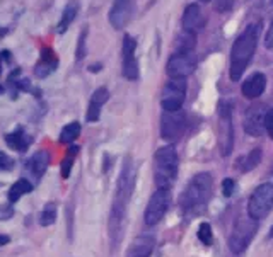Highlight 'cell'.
Masks as SVG:
<instances>
[{
	"label": "cell",
	"mask_w": 273,
	"mask_h": 257,
	"mask_svg": "<svg viewBox=\"0 0 273 257\" xmlns=\"http://www.w3.org/2000/svg\"><path fill=\"white\" fill-rule=\"evenodd\" d=\"M133 182H135L133 162L130 157H127L123 162L122 174H120V179H118L116 196H114V201H113L111 215H109V235H111L113 242H116V240L120 242V239H122L127 206L133 192Z\"/></svg>",
	"instance_id": "obj_1"
},
{
	"label": "cell",
	"mask_w": 273,
	"mask_h": 257,
	"mask_svg": "<svg viewBox=\"0 0 273 257\" xmlns=\"http://www.w3.org/2000/svg\"><path fill=\"white\" fill-rule=\"evenodd\" d=\"M261 23H251L243 29L230 48V61H229V77L232 82H239L244 75L246 68L249 67L251 60L256 53L260 41Z\"/></svg>",
	"instance_id": "obj_2"
},
{
	"label": "cell",
	"mask_w": 273,
	"mask_h": 257,
	"mask_svg": "<svg viewBox=\"0 0 273 257\" xmlns=\"http://www.w3.org/2000/svg\"><path fill=\"white\" fill-rule=\"evenodd\" d=\"M213 189V179L208 172H200L188 182L185 191L181 194L180 204L181 209L188 215H198L202 213L212 198Z\"/></svg>",
	"instance_id": "obj_3"
},
{
	"label": "cell",
	"mask_w": 273,
	"mask_h": 257,
	"mask_svg": "<svg viewBox=\"0 0 273 257\" xmlns=\"http://www.w3.org/2000/svg\"><path fill=\"white\" fill-rule=\"evenodd\" d=\"M178 152L172 145L161 146L154 157V172H155V184L161 189H171L178 177Z\"/></svg>",
	"instance_id": "obj_4"
},
{
	"label": "cell",
	"mask_w": 273,
	"mask_h": 257,
	"mask_svg": "<svg viewBox=\"0 0 273 257\" xmlns=\"http://www.w3.org/2000/svg\"><path fill=\"white\" fill-rule=\"evenodd\" d=\"M256 230H258V222L253 218H239L236 220L232 232L229 235V249L232 254H243L249 247L251 240L255 239Z\"/></svg>",
	"instance_id": "obj_5"
},
{
	"label": "cell",
	"mask_w": 273,
	"mask_h": 257,
	"mask_svg": "<svg viewBox=\"0 0 273 257\" xmlns=\"http://www.w3.org/2000/svg\"><path fill=\"white\" fill-rule=\"evenodd\" d=\"M273 209V182H263L260 184L248 201V217L260 222L265 220Z\"/></svg>",
	"instance_id": "obj_6"
},
{
	"label": "cell",
	"mask_w": 273,
	"mask_h": 257,
	"mask_svg": "<svg viewBox=\"0 0 273 257\" xmlns=\"http://www.w3.org/2000/svg\"><path fill=\"white\" fill-rule=\"evenodd\" d=\"M186 99V78H169L161 92L162 111H178Z\"/></svg>",
	"instance_id": "obj_7"
},
{
	"label": "cell",
	"mask_w": 273,
	"mask_h": 257,
	"mask_svg": "<svg viewBox=\"0 0 273 257\" xmlns=\"http://www.w3.org/2000/svg\"><path fill=\"white\" fill-rule=\"evenodd\" d=\"M219 135L220 150L227 157L234 148V123H232V104L222 101L219 104Z\"/></svg>",
	"instance_id": "obj_8"
},
{
	"label": "cell",
	"mask_w": 273,
	"mask_h": 257,
	"mask_svg": "<svg viewBox=\"0 0 273 257\" xmlns=\"http://www.w3.org/2000/svg\"><path fill=\"white\" fill-rule=\"evenodd\" d=\"M186 130V113L183 109L178 111H162L161 114V138L169 141L180 140Z\"/></svg>",
	"instance_id": "obj_9"
},
{
	"label": "cell",
	"mask_w": 273,
	"mask_h": 257,
	"mask_svg": "<svg viewBox=\"0 0 273 257\" xmlns=\"http://www.w3.org/2000/svg\"><path fill=\"white\" fill-rule=\"evenodd\" d=\"M169 206H171L169 189H161V187H157V191L150 196L149 204H147V208H145V215H144L145 223L149 225V227L157 225L164 218V215L167 213Z\"/></svg>",
	"instance_id": "obj_10"
},
{
	"label": "cell",
	"mask_w": 273,
	"mask_h": 257,
	"mask_svg": "<svg viewBox=\"0 0 273 257\" xmlns=\"http://www.w3.org/2000/svg\"><path fill=\"white\" fill-rule=\"evenodd\" d=\"M195 70H197L195 53H172L166 65V73L169 78H188Z\"/></svg>",
	"instance_id": "obj_11"
},
{
	"label": "cell",
	"mask_w": 273,
	"mask_h": 257,
	"mask_svg": "<svg viewBox=\"0 0 273 257\" xmlns=\"http://www.w3.org/2000/svg\"><path fill=\"white\" fill-rule=\"evenodd\" d=\"M135 10V0H113V5L109 9V24L114 29H125L133 19Z\"/></svg>",
	"instance_id": "obj_12"
},
{
	"label": "cell",
	"mask_w": 273,
	"mask_h": 257,
	"mask_svg": "<svg viewBox=\"0 0 273 257\" xmlns=\"http://www.w3.org/2000/svg\"><path fill=\"white\" fill-rule=\"evenodd\" d=\"M268 108L265 104H253L246 109L243 126L249 136H263L265 135V116Z\"/></svg>",
	"instance_id": "obj_13"
},
{
	"label": "cell",
	"mask_w": 273,
	"mask_h": 257,
	"mask_svg": "<svg viewBox=\"0 0 273 257\" xmlns=\"http://www.w3.org/2000/svg\"><path fill=\"white\" fill-rule=\"evenodd\" d=\"M136 51V39L132 34H125L123 36V46H122V53H123V77L128 80H136L139 78V61L135 56Z\"/></svg>",
	"instance_id": "obj_14"
},
{
	"label": "cell",
	"mask_w": 273,
	"mask_h": 257,
	"mask_svg": "<svg viewBox=\"0 0 273 257\" xmlns=\"http://www.w3.org/2000/svg\"><path fill=\"white\" fill-rule=\"evenodd\" d=\"M266 91V75L261 72H255L246 78L241 85V94L243 97L249 99V101H255L263 96V92Z\"/></svg>",
	"instance_id": "obj_15"
},
{
	"label": "cell",
	"mask_w": 273,
	"mask_h": 257,
	"mask_svg": "<svg viewBox=\"0 0 273 257\" xmlns=\"http://www.w3.org/2000/svg\"><path fill=\"white\" fill-rule=\"evenodd\" d=\"M181 24H183V29L190 31V33L197 34L198 31H202L205 28V24H207V19H205L200 5H198V4H190V5H188V7L185 9V12H183Z\"/></svg>",
	"instance_id": "obj_16"
},
{
	"label": "cell",
	"mask_w": 273,
	"mask_h": 257,
	"mask_svg": "<svg viewBox=\"0 0 273 257\" xmlns=\"http://www.w3.org/2000/svg\"><path fill=\"white\" fill-rule=\"evenodd\" d=\"M56 67H59V60L55 56V51L50 46H43L41 48V58L34 65V75L38 78H46L56 70Z\"/></svg>",
	"instance_id": "obj_17"
},
{
	"label": "cell",
	"mask_w": 273,
	"mask_h": 257,
	"mask_svg": "<svg viewBox=\"0 0 273 257\" xmlns=\"http://www.w3.org/2000/svg\"><path fill=\"white\" fill-rule=\"evenodd\" d=\"M109 99V92L108 89L99 87L92 92L91 101H89V108H87V114H86V121L87 123H94L98 121L99 116H101V108L108 102Z\"/></svg>",
	"instance_id": "obj_18"
},
{
	"label": "cell",
	"mask_w": 273,
	"mask_h": 257,
	"mask_svg": "<svg viewBox=\"0 0 273 257\" xmlns=\"http://www.w3.org/2000/svg\"><path fill=\"white\" fill-rule=\"evenodd\" d=\"M261 159H263V150H261V148H253L251 152H248L246 155L239 157L238 162H236V165H238L239 172L246 174V172L255 170L256 167L260 165Z\"/></svg>",
	"instance_id": "obj_19"
},
{
	"label": "cell",
	"mask_w": 273,
	"mask_h": 257,
	"mask_svg": "<svg viewBox=\"0 0 273 257\" xmlns=\"http://www.w3.org/2000/svg\"><path fill=\"white\" fill-rule=\"evenodd\" d=\"M28 165H29V170H31V174H33V177L41 179L43 174L46 172V169H48V165H50V154L46 150L36 152V154L31 157Z\"/></svg>",
	"instance_id": "obj_20"
},
{
	"label": "cell",
	"mask_w": 273,
	"mask_h": 257,
	"mask_svg": "<svg viewBox=\"0 0 273 257\" xmlns=\"http://www.w3.org/2000/svg\"><path fill=\"white\" fill-rule=\"evenodd\" d=\"M5 143L9 145V148H12L15 152H26L28 146L31 145V138L26 135V131L23 128H17L12 133L5 135Z\"/></svg>",
	"instance_id": "obj_21"
},
{
	"label": "cell",
	"mask_w": 273,
	"mask_h": 257,
	"mask_svg": "<svg viewBox=\"0 0 273 257\" xmlns=\"http://www.w3.org/2000/svg\"><path fill=\"white\" fill-rule=\"evenodd\" d=\"M197 48V34L183 29L174 41V53H193Z\"/></svg>",
	"instance_id": "obj_22"
},
{
	"label": "cell",
	"mask_w": 273,
	"mask_h": 257,
	"mask_svg": "<svg viewBox=\"0 0 273 257\" xmlns=\"http://www.w3.org/2000/svg\"><path fill=\"white\" fill-rule=\"evenodd\" d=\"M31 191H33V184L28 181V179H19L15 181L12 187L9 189V201L10 203H15L19 201L21 198L24 196V194H29Z\"/></svg>",
	"instance_id": "obj_23"
},
{
	"label": "cell",
	"mask_w": 273,
	"mask_h": 257,
	"mask_svg": "<svg viewBox=\"0 0 273 257\" xmlns=\"http://www.w3.org/2000/svg\"><path fill=\"white\" fill-rule=\"evenodd\" d=\"M75 15H77V4L70 2V4H68L67 7L64 9V12H62V19H60L59 26H56V31H59L60 34H64L65 31L68 29V26L73 23Z\"/></svg>",
	"instance_id": "obj_24"
},
{
	"label": "cell",
	"mask_w": 273,
	"mask_h": 257,
	"mask_svg": "<svg viewBox=\"0 0 273 257\" xmlns=\"http://www.w3.org/2000/svg\"><path fill=\"white\" fill-rule=\"evenodd\" d=\"M79 135H81V124L77 121H72L60 131V141L62 143H72L73 140L79 138Z\"/></svg>",
	"instance_id": "obj_25"
},
{
	"label": "cell",
	"mask_w": 273,
	"mask_h": 257,
	"mask_svg": "<svg viewBox=\"0 0 273 257\" xmlns=\"http://www.w3.org/2000/svg\"><path fill=\"white\" fill-rule=\"evenodd\" d=\"M87 34H89L87 28H84L81 31V36H79V39H77V50H75L77 61H82L87 56Z\"/></svg>",
	"instance_id": "obj_26"
},
{
	"label": "cell",
	"mask_w": 273,
	"mask_h": 257,
	"mask_svg": "<svg viewBox=\"0 0 273 257\" xmlns=\"http://www.w3.org/2000/svg\"><path fill=\"white\" fill-rule=\"evenodd\" d=\"M56 220V206L53 203H48L43 209V213H41V218H40V223L43 225V227H48V225H53Z\"/></svg>",
	"instance_id": "obj_27"
},
{
	"label": "cell",
	"mask_w": 273,
	"mask_h": 257,
	"mask_svg": "<svg viewBox=\"0 0 273 257\" xmlns=\"http://www.w3.org/2000/svg\"><path fill=\"white\" fill-rule=\"evenodd\" d=\"M198 239H200V242L203 245H212L213 244V233H212V227H210V223H207V222L200 223V227H198Z\"/></svg>",
	"instance_id": "obj_28"
},
{
	"label": "cell",
	"mask_w": 273,
	"mask_h": 257,
	"mask_svg": "<svg viewBox=\"0 0 273 257\" xmlns=\"http://www.w3.org/2000/svg\"><path fill=\"white\" fill-rule=\"evenodd\" d=\"M236 0H215L213 2V10L219 14H227L234 9Z\"/></svg>",
	"instance_id": "obj_29"
},
{
	"label": "cell",
	"mask_w": 273,
	"mask_h": 257,
	"mask_svg": "<svg viewBox=\"0 0 273 257\" xmlns=\"http://www.w3.org/2000/svg\"><path fill=\"white\" fill-rule=\"evenodd\" d=\"M73 157L75 155L68 154L64 159V162H62V177H64V179H68V176H70V170H72V165H73Z\"/></svg>",
	"instance_id": "obj_30"
},
{
	"label": "cell",
	"mask_w": 273,
	"mask_h": 257,
	"mask_svg": "<svg viewBox=\"0 0 273 257\" xmlns=\"http://www.w3.org/2000/svg\"><path fill=\"white\" fill-rule=\"evenodd\" d=\"M234 189H236V182L234 179H230V177H225L222 181V192L225 198H230L234 194Z\"/></svg>",
	"instance_id": "obj_31"
},
{
	"label": "cell",
	"mask_w": 273,
	"mask_h": 257,
	"mask_svg": "<svg viewBox=\"0 0 273 257\" xmlns=\"http://www.w3.org/2000/svg\"><path fill=\"white\" fill-rule=\"evenodd\" d=\"M265 133H268V136L273 140V108H270L266 111L265 116Z\"/></svg>",
	"instance_id": "obj_32"
},
{
	"label": "cell",
	"mask_w": 273,
	"mask_h": 257,
	"mask_svg": "<svg viewBox=\"0 0 273 257\" xmlns=\"http://www.w3.org/2000/svg\"><path fill=\"white\" fill-rule=\"evenodd\" d=\"M12 167H14V160L10 159L7 154L0 152V169H2V170H10Z\"/></svg>",
	"instance_id": "obj_33"
},
{
	"label": "cell",
	"mask_w": 273,
	"mask_h": 257,
	"mask_svg": "<svg viewBox=\"0 0 273 257\" xmlns=\"http://www.w3.org/2000/svg\"><path fill=\"white\" fill-rule=\"evenodd\" d=\"M265 46L268 50H273V19L268 26V31H266V36H265Z\"/></svg>",
	"instance_id": "obj_34"
},
{
	"label": "cell",
	"mask_w": 273,
	"mask_h": 257,
	"mask_svg": "<svg viewBox=\"0 0 273 257\" xmlns=\"http://www.w3.org/2000/svg\"><path fill=\"white\" fill-rule=\"evenodd\" d=\"M9 217H12V209L5 206L0 208V220H7Z\"/></svg>",
	"instance_id": "obj_35"
},
{
	"label": "cell",
	"mask_w": 273,
	"mask_h": 257,
	"mask_svg": "<svg viewBox=\"0 0 273 257\" xmlns=\"http://www.w3.org/2000/svg\"><path fill=\"white\" fill-rule=\"evenodd\" d=\"M101 68H103V63H92V65H89V72L98 73V72H101Z\"/></svg>",
	"instance_id": "obj_36"
},
{
	"label": "cell",
	"mask_w": 273,
	"mask_h": 257,
	"mask_svg": "<svg viewBox=\"0 0 273 257\" xmlns=\"http://www.w3.org/2000/svg\"><path fill=\"white\" fill-rule=\"evenodd\" d=\"M0 56H2L5 61H9V60H10V51L5 50V51H2V55H0Z\"/></svg>",
	"instance_id": "obj_37"
},
{
	"label": "cell",
	"mask_w": 273,
	"mask_h": 257,
	"mask_svg": "<svg viewBox=\"0 0 273 257\" xmlns=\"http://www.w3.org/2000/svg\"><path fill=\"white\" fill-rule=\"evenodd\" d=\"M9 244V237L7 235H0V245H5Z\"/></svg>",
	"instance_id": "obj_38"
},
{
	"label": "cell",
	"mask_w": 273,
	"mask_h": 257,
	"mask_svg": "<svg viewBox=\"0 0 273 257\" xmlns=\"http://www.w3.org/2000/svg\"><path fill=\"white\" fill-rule=\"evenodd\" d=\"M268 239H273V225H271V228H270V233H268Z\"/></svg>",
	"instance_id": "obj_39"
},
{
	"label": "cell",
	"mask_w": 273,
	"mask_h": 257,
	"mask_svg": "<svg viewBox=\"0 0 273 257\" xmlns=\"http://www.w3.org/2000/svg\"><path fill=\"white\" fill-rule=\"evenodd\" d=\"M198 2H202V4H208V2H212V0H198Z\"/></svg>",
	"instance_id": "obj_40"
},
{
	"label": "cell",
	"mask_w": 273,
	"mask_h": 257,
	"mask_svg": "<svg viewBox=\"0 0 273 257\" xmlns=\"http://www.w3.org/2000/svg\"><path fill=\"white\" fill-rule=\"evenodd\" d=\"M5 92V87L4 85H0V94H4Z\"/></svg>",
	"instance_id": "obj_41"
},
{
	"label": "cell",
	"mask_w": 273,
	"mask_h": 257,
	"mask_svg": "<svg viewBox=\"0 0 273 257\" xmlns=\"http://www.w3.org/2000/svg\"><path fill=\"white\" fill-rule=\"evenodd\" d=\"M0 73H2V58H0Z\"/></svg>",
	"instance_id": "obj_42"
},
{
	"label": "cell",
	"mask_w": 273,
	"mask_h": 257,
	"mask_svg": "<svg viewBox=\"0 0 273 257\" xmlns=\"http://www.w3.org/2000/svg\"><path fill=\"white\" fill-rule=\"evenodd\" d=\"M132 257H142V255H132Z\"/></svg>",
	"instance_id": "obj_43"
},
{
	"label": "cell",
	"mask_w": 273,
	"mask_h": 257,
	"mask_svg": "<svg viewBox=\"0 0 273 257\" xmlns=\"http://www.w3.org/2000/svg\"><path fill=\"white\" fill-rule=\"evenodd\" d=\"M270 2H271V5H273V0H270Z\"/></svg>",
	"instance_id": "obj_44"
},
{
	"label": "cell",
	"mask_w": 273,
	"mask_h": 257,
	"mask_svg": "<svg viewBox=\"0 0 273 257\" xmlns=\"http://www.w3.org/2000/svg\"><path fill=\"white\" fill-rule=\"evenodd\" d=\"M271 174H273V167H271Z\"/></svg>",
	"instance_id": "obj_45"
}]
</instances>
